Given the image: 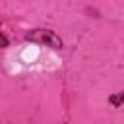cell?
<instances>
[{
  "label": "cell",
  "mask_w": 124,
  "mask_h": 124,
  "mask_svg": "<svg viewBox=\"0 0 124 124\" xmlns=\"http://www.w3.org/2000/svg\"><path fill=\"white\" fill-rule=\"evenodd\" d=\"M25 41L37 43L43 46H50V48H62V45H64L62 39L50 29H31L25 33Z\"/></svg>",
  "instance_id": "1"
},
{
  "label": "cell",
  "mask_w": 124,
  "mask_h": 124,
  "mask_svg": "<svg viewBox=\"0 0 124 124\" xmlns=\"http://www.w3.org/2000/svg\"><path fill=\"white\" fill-rule=\"evenodd\" d=\"M2 46H4V48H6V46H8V37H6V35H4V33H2Z\"/></svg>",
  "instance_id": "3"
},
{
  "label": "cell",
  "mask_w": 124,
  "mask_h": 124,
  "mask_svg": "<svg viewBox=\"0 0 124 124\" xmlns=\"http://www.w3.org/2000/svg\"><path fill=\"white\" fill-rule=\"evenodd\" d=\"M108 103H110L112 107H120V105H124V91H118V93L110 95V97H108Z\"/></svg>",
  "instance_id": "2"
}]
</instances>
